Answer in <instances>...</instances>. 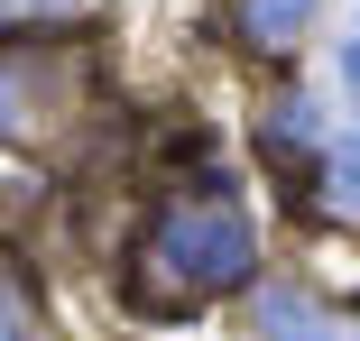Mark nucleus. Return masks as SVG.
I'll list each match as a JSON object with an SVG mask.
<instances>
[{"label":"nucleus","instance_id":"1","mask_svg":"<svg viewBox=\"0 0 360 341\" xmlns=\"http://www.w3.org/2000/svg\"><path fill=\"white\" fill-rule=\"evenodd\" d=\"M333 194H342V203H360V148H342V157H333Z\"/></svg>","mask_w":360,"mask_h":341}]
</instances>
